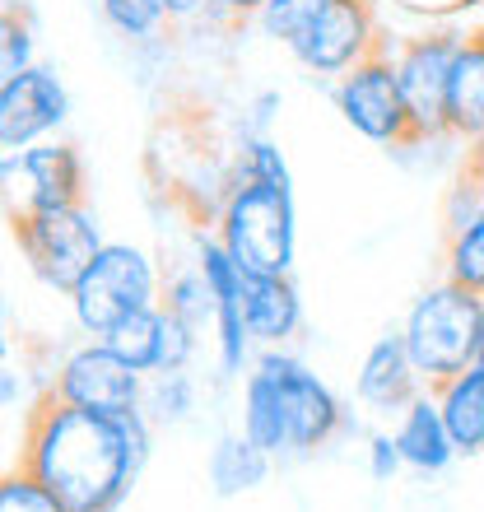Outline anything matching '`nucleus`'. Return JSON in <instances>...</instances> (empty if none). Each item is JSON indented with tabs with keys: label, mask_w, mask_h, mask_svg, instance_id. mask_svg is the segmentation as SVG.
Here are the masks:
<instances>
[{
	"label": "nucleus",
	"mask_w": 484,
	"mask_h": 512,
	"mask_svg": "<svg viewBox=\"0 0 484 512\" xmlns=\"http://www.w3.org/2000/svg\"><path fill=\"white\" fill-rule=\"evenodd\" d=\"M149 443L154 424L145 410L98 415L42 391L33 410H24L14 466L38 475L66 512H117L149 461Z\"/></svg>",
	"instance_id": "1"
},
{
	"label": "nucleus",
	"mask_w": 484,
	"mask_h": 512,
	"mask_svg": "<svg viewBox=\"0 0 484 512\" xmlns=\"http://www.w3.org/2000/svg\"><path fill=\"white\" fill-rule=\"evenodd\" d=\"M215 238L229 247L242 270L289 275L298 252L294 182H266V177L233 168L215 215Z\"/></svg>",
	"instance_id": "2"
},
{
	"label": "nucleus",
	"mask_w": 484,
	"mask_h": 512,
	"mask_svg": "<svg viewBox=\"0 0 484 512\" xmlns=\"http://www.w3.org/2000/svg\"><path fill=\"white\" fill-rule=\"evenodd\" d=\"M480 326H484V294L461 289L452 280H438L433 289L410 303L405 312V350L415 364L424 387H443L457 373L475 364V345H480Z\"/></svg>",
	"instance_id": "3"
},
{
	"label": "nucleus",
	"mask_w": 484,
	"mask_h": 512,
	"mask_svg": "<svg viewBox=\"0 0 484 512\" xmlns=\"http://www.w3.org/2000/svg\"><path fill=\"white\" fill-rule=\"evenodd\" d=\"M163 289V270L154 266V256L145 247L131 243H103L94 256V266L80 275V284L70 289V312L84 336H103L121 317H131L140 308H154Z\"/></svg>",
	"instance_id": "4"
},
{
	"label": "nucleus",
	"mask_w": 484,
	"mask_h": 512,
	"mask_svg": "<svg viewBox=\"0 0 484 512\" xmlns=\"http://www.w3.org/2000/svg\"><path fill=\"white\" fill-rule=\"evenodd\" d=\"M10 238L28 270L38 275L47 289L70 294L80 275L94 266V256L103 252V233L98 219L84 205H66V210H42V215L10 219Z\"/></svg>",
	"instance_id": "5"
},
{
	"label": "nucleus",
	"mask_w": 484,
	"mask_h": 512,
	"mask_svg": "<svg viewBox=\"0 0 484 512\" xmlns=\"http://www.w3.org/2000/svg\"><path fill=\"white\" fill-rule=\"evenodd\" d=\"M336 108L345 117V126L373 140L382 149H419L424 135H419L415 117H410V103L401 94V80H396V61H391L387 42L377 47L368 61H359L354 70H345L336 80Z\"/></svg>",
	"instance_id": "6"
},
{
	"label": "nucleus",
	"mask_w": 484,
	"mask_h": 512,
	"mask_svg": "<svg viewBox=\"0 0 484 512\" xmlns=\"http://www.w3.org/2000/svg\"><path fill=\"white\" fill-rule=\"evenodd\" d=\"M461 28L452 24H433L424 33H410V38L391 52L396 61V80H401V94L410 103V117H415L424 145L447 135V84H452V66H457L461 52Z\"/></svg>",
	"instance_id": "7"
},
{
	"label": "nucleus",
	"mask_w": 484,
	"mask_h": 512,
	"mask_svg": "<svg viewBox=\"0 0 484 512\" xmlns=\"http://www.w3.org/2000/svg\"><path fill=\"white\" fill-rule=\"evenodd\" d=\"M256 364L266 368L270 382L280 387L284 424H289V452L294 457H317L322 447H331L340 433L350 429V415H345L340 396L303 359H294L284 350H266Z\"/></svg>",
	"instance_id": "8"
},
{
	"label": "nucleus",
	"mask_w": 484,
	"mask_h": 512,
	"mask_svg": "<svg viewBox=\"0 0 484 512\" xmlns=\"http://www.w3.org/2000/svg\"><path fill=\"white\" fill-rule=\"evenodd\" d=\"M0 182H5V219L84 205V159L75 145L38 140L19 154H5Z\"/></svg>",
	"instance_id": "9"
},
{
	"label": "nucleus",
	"mask_w": 484,
	"mask_h": 512,
	"mask_svg": "<svg viewBox=\"0 0 484 512\" xmlns=\"http://www.w3.org/2000/svg\"><path fill=\"white\" fill-rule=\"evenodd\" d=\"M56 401L80 405V410H98V415H131L145 401V373H135L126 359L103 345V340H89L80 350H70L61 364H56L52 382H47Z\"/></svg>",
	"instance_id": "10"
},
{
	"label": "nucleus",
	"mask_w": 484,
	"mask_h": 512,
	"mask_svg": "<svg viewBox=\"0 0 484 512\" xmlns=\"http://www.w3.org/2000/svg\"><path fill=\"white\" fill-rule=\"evenodd\" d=\"M382 47V24H377L373 0H326V10L317 14V24L308 28V38L294 47V61L312 75H345L359 61Z\"/></svg>",
	"instance_id": "11"
},
{
	"label": "nucleus",
	"mask_w": 484,
	"mask_h": 512,
	"mask_svg": "<svg viewBox=\"0 0 484 512\" xmlns=\"http://www.w3.org/2000/svg\"><path fill=\"white\" fill-rule=\"evenodd\" d=\"M66 112L70 94L52 66H33L14 80H0V149L19 154V149L47 140L66 122Z\"/></svg>",
	"instance_id": "12"
},
{
	"label": "nucleus",
	"mask_w": 484,
	"mask_h": 512,
	"mask_svg": "<svg viewBox=\"0 0 484 512\" xmlns=\"http://www.w3.org/2000/svg\"><path fill=\"white\" fill-rule=\"evenodd\" d=\"M242 317L256 345L266 350H284L289 340L303 331V298L289 275H261L247 270L242 275Z\"/></svg>",
	"instance_id": "13"
},
{
	"label": "nucleus",
	"mask_w": 484,
	"mask_h": 512,
	"mask_svg": "<svg viewBox=\"0 0 484 512\" xmlns=\"http://www.w3.org/2000/svg\"><path fill=\"white\" fill-rule=\"evenodd\" d=\"M424 382H419L415 364H410V350H405V336L401 331H387L368 345L359 364V378H354V396H359L368 410H396L401 415L405 405L415 401Z\"/></svg>",
	"instance_id": "14"
},
{
	"label": "nucleus",
	"mask_w": 484,
	"mask_h": 512,
	"mask_svg": "<svg viewBox=\"0 0 484 512\" xmlns=\"http://www.w3.org/2000/svg\"><path fill=\"white\" fill-rule=\"evenodd\" d=\"M391 433H396V443H401L405 466L419 475H443L447 466L457 461V443H452V433H447L443 405H438V396H433L429 387L405 405Z\"/></svg>",
	"instance_id": "15"
},
{
	"label": "nucleus",
	"mask_w": 484,
	"mask_h": 512,
	"mask_svg": "<svg viewBox=\"0 0 484 512\" xmlns=\"http://www.w3.org/2000/svg\"><path fill=\"white\" fill-rule=\"evenodd\" d=\"M447 135L461 145L484 140V28L461 38L452 84H447Z\"/></svg>",
	"instance_id": "16"
},
{
	"label": "nucleus",
	"mask_w": 484,
	"mask_h": 512,
	"mask_svg": "<svg viewBox=\"0 0 484 512\" xmlns=\"http://www.w3.org/2000/svg\"><path fill=\"white\" fill-rule=\"evenodd\" d=\"M270 457L266 447H256L247 433H219L215 447H210V461H205V475H210V489L219 499H238V494H252L270 480Z\"/></svg>",
	"instance_id": "17"
},
{
	"label": "nucleus",
	"mask_w": 484,
	"mask_h": 512,
	"mask_svg": "<svg viewBox=\"0 0 484 512\" xmlns=\"http://www.w3.org/2000/svg\"><path fill=\"white\" fill-rule=\"evenodd\" d=\"M438 405H443L447 433L457 443V457H480L484 452V364H471L452 382L433 387Z\"/></svg>",
	"instance_id": "18"
},
{
	"label": "nucleus",
	"mask_w": 484,
	"mask_h": 512,
	"mask_svg": "<svg viewBox=\"0 0 484 512\" xmlns=\"http://www.w3.org/2000/svg\"><path fill=\"white\" fill-rule=\"evenodd\" d=\"M242 433H247L256 447H266L275 461L294 457V452H289V424H284L280 387L270 382V373L261 364L247 368V382H242Z\"/></svg>",
	"instance_id": "19"
},
{
	"label": "nucleus",
	"mask_w": 484,
	"mask_h": 512,
	"mask_svg": "<svg viewBox=\"0 0 484 512\" xmlns=\"http://www.w3.org/2000/svg\"><path fill=\"white\" fill-rule=\"evenodd\" d=\"M103 345H108L117 359L135 368V373H159L163 368V340H168V312L154 303V308H140L131 317H121L112 331H103Z\"/></svg>",
	"instance_id": "20"
},
{
	"label": "nucleus",
	"mask_w": 484,
	"mask_h": 512,
	"mask_svg": "<svg viewBox=\"0 0 484 512\" xmlns=\"http://www.w3.org/2000/svg\"><path fill=\"white\" fill-rule=\"evenodd\" d=\"M159 308L177 322H187L191 331H205L215 326V294H210V280L196 261L187 266L163 270V289H159Z\"/></svg>",
	"instance_id": "21"
},
{
	"label": "nucleus",
	"mask_w": 484,
	"mask_h": 512,
	"mask_svg": "<svg viewBox=\"0 0 484 512\" xmlns=\"http://www.w3.org/2000/svg\"><path fill=\"white\" fill-rule=\"evenodd\" d=\"M443 280L484 294V205L475 210L471 219H461V224H452V229H447Z\"/></svg>",
	"instance_id": "22"
},
{
	"label": "nucleus",
	"mask_w": 484,
	"mask_h": 512,
	"mask_svg": "<svg viewBox=\"0 0 484 512\" xmlns=\"http://www.w3.org/2000/svg\"><path fill=\"white\" fill-rule=\"evenodd\" d=\"M145 419L154 429H173L182 419H191L196 410V378H191L187 368H173V373H149L145 378V401H140Z\"/></svg>",
	"instance_id": "23"
},
{
	"label": "nucleus",
	"mask_w": 484,
	"mask_h": 512,
	"mask_svg": "<svg viewBox=\"0 0 484 512\" xmlns=\"http://www.w3.org/2000/svg\"><path fill=\"white\" fill-rule=\"evenodd\" d=\"M326 10V0H270L266 10L256 14V28L270 42H284L294 52L298 42L308 38V28L317 24V14Z\"/></svg>",
	"instance_id": "24"
},
{
	"label": "nucleus",
	"mask_w": 484,
	"mask_h": 512,
	"mask_svg": "<svg viewBox=\"0 0 484 512\" xmlns=\"http://www.w3.org/2000/svg\"><path fill=\"white\" fill-rule=\"evenodd\" d=\"M33 66H38L33 61V14L19 0H10L0 14V80H14Z\"/></svg>",
	"instance_id": "25"
},
{
	"label": "nucleus",
	"mask_w": 484,
	"mask_h": 512,
	"mask_svg": "<svg viewBox=\"0 0 484 512\" xmlns=\"http://www.w3.org/2000/svg\"><path fill=\"white\" fill-rule=\"evenodd\" d=\"M98 10H103V19L117 28L121 38L131 42L159 38L163 24H173L168 10H163V0H98Z\"/></svg>",
	"instance_id": "26"
},
{
	"label": "nucleus",
	"mask_w": 484,
	"mask_h": 512,
	"mask_svg": "<svg viewBox=\"0 0 484 512\" xmlns=\"http://www.w3.org/2000/svg\"><path fill=\"white\" fill-rule=\"evenodd\" d=\"M0 512H66V503L56 499L33 471L10 466L5 480H0Z\"/></svg>",
	"instance_id": "27"
},
{
	"label": "nucleus",
	"mask_w": 484,
	"mask_h": 512,
	"mask_svg": "<svg viewBox=\"0 0 484 512\" xmlns=\"http://www.w3.org/2000/svg\"><path fill=\"white\" fill-rule=\"evenodd\" d=\"M405 466L401 457V443H396V433H373L368 438V475H373L377 485H387V480H396Z\"/></svg>",
	"instance_id": "28"
},
{
	"label": "nucleus",
	"mask_w": 484,
	"mask_h": 512,
	"mask_svg": "<svg viewBox=\"0 0 484 512\" xmlns=\"http://www.w3.org/2000/svg\"><path fill=\"white\" fill-rule=\"evenodd\" d=\"M270 0H210V10H205V19H224V24H247V19H256V14L266 10Z\"/></svg>",
	"instance_id": "29"
},
{
	"label": "nucleus",
	"mask_w": 484,
	"mask_h": 512,
	"mask_svg": "<svg viewBox=\"0 0 484 512\" xmlns=\"http://www.w3.org/2000/svg\"><path fill=\"white\" fill-rule=\"evenodd\" d=\"M275 112H280V94H275V89L256 94L252 122H247V135H270V122H275Z\"/></svg>",
	"instance_id": "30"
},
{
	"label": "nucleus",
	"mask_w": 484,
	"mask_h": 512,
	"mask_svg": "<svg viewBox=\"0 0 484 512\" xmlns=\"http://www.w3.org/2000/svg\"><path fill=\"white\" fill-rule=\"evenodd\" d=\"M461 182H471V187L484 196V140L466 145V159H461Z\"/></svg>",
	"instance_id": "31"
},
{
	"label": "nucleus",
	"mask_w": 484,
	"mask_h": 512,
	"mask_svg": "<svg viewBox=\"0 0 484 512\" xmlns=\"http://www.w3.org/2000/svg\"><path fill=\"white\" fill-rule=\"evenodd\" d=\"M163 10H168L173 24H187V19H201L210 10V0H163Z\"/></svg>",
	"instance_id": "32"
},
{
	"label": "nucleus",
	"mask_w": 484,
	"mask_h": 512,
	"mask_svg": "<svg viewBox=\"0 0 484 512\" xmlns=\"http://www.w3.org/2000/svg\"><path fill=\"white\" fill-rule=\"evenodd\" d=\"M475 364H484V326H480V345H475Z\"/></svg>",
	"instance_id": "33"
}]
</instances>
